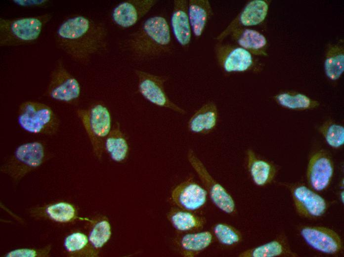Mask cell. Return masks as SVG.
Returning a JSON list of instances; mask_svg holds the SVG:
<instances>
[{"instance_id": "1", "label": "cell", "mask_w": 344, "mask_h": 257, "mask_svg": "<svg viewBox=\"0 0 344 257\" xmlns=\"http://www.w3.org/2000/svg\"><path fill=\"white\" fill-rule=\"evenodd\" d=\"M55 40L57 47L72 60L85 64L107 49L108 31L101 22L75 15L59 25Z\"/></svg>"}, {"instance_id": "2", "label": "cell", "mask_w": 344, "mask_h": 257, "mask_svg": "<svg viewBox=\"0 0 344 257\" xmlns=\"http://www.w3.org/2000/svg\"><path fill=\"white\" fill-rule=\"evenodd\" d=\"M120 48L134 60L140 62L170 53L172 43L167 20L160 15L147 18L121 42Z\"/></svg>"}, {"instance_id": "3", "label": "cell", "mask_w": 344, "mask_h": 257, "mask_svg": "<svg viewBox=\"0 0 344 257\" xmlns=\"http://www.w3.org/2000/svg\"><path fill=\"white\" fill-rule=\"evenodd\" d=\"M52 16L51 13H45L12 19L0 18V46H16L33 43Z\"/></svg>"}, {"instance_id": "4", "label": "cell", "mask_w": 344, "mask_h": 257, "mask_svg": "<svg viewBox=\"0 0 344 257\" xmlns=\"http://www.w3.org/2000/svg\"><path fill=\"white\" fill-rule=\"evenodd\" d=\"M17 120L20 127L35 134L53 135L58 131L60 121L48 105L36 101H26L18 107Z\"/></svg>"}, {"instance_id": "5", "label": "cell", "mask_w": 344, "mask_h": 257, "mask_svg": "<svg viewBox=\"0 0 344 257\" xmlns=\"http://www.w3.org/2000/svg\"><path fill=\"white\" fill-rule=\"evenodd\" d=\"M95 153L100 156L105 140L111 129L112 119L108 108L100 103L77 111Z\"/></svg>"}, {"instance_id": "6", "label": "cell", "mask_w": 344, "mask_h": 257, "mask_svg": "<svg viewBox=\"0 0 344 257\" xmlns=\"http://www.w3.org/2000/svg\"><path fill=\"white\" fill-rule=\"evenodd\" d=\"M46 92L51 99L67 103L76 101L80 96L79 82L67 70L61 59L57 60L51 72Z\"/></svg>"}, {"instance_id": "7", "label": "cell", "mask_w": 344, "mask_h": 257, "mask_svg": "<svg viewBox=\"0 0 344 257\" xmlns=\"http://www.w3.org/2000/svg\"><path fill=\"white\" fill-rule=\"evenodd\" d=\"M134 73L138 81L139 91L147 100L177 113L187 114L184 109L172 101L167 95L164 86L169 79L168 76L157 75L139 69L135 70Z\"/></svg>"}, {"instance_id": "8", "label": "cell", "mask_w": 344, "mask_h": 257, "mask_svg": "<svg viewBox=\"0 0 344 257\" xmlns=\"http://www.w3.org/2000/svg\"><path fill=\"white\" fill-rule=\"evenodd\" d=\"M187 156L188 162L207 189L214 204L226 214L233 213L235 205L231 195L212 176L192 149L188 150Z\"/></svg>"}, {"instance_id": "9", "label": "cell", "mask_w": 344, "mask_h": 257, "mask_svg": "<svg viewBox=\"0 0 344 257\" xmlns=\"http://www.w3.org/2000/svg\"><path fill=\"white\" fill-rule=\"evenodd\" d=\"M214 52L217 64L226 73L245 72L254 65L253 55L238 45L217 42Z\"/></svg>"}, {"instance_id": "10", "label": "cell", "mask_w": 344, "mask_h": 257, "mask_svg": "<svg viewBox=\"0 0 344 257\" xmlns=\"http://www.w3.org/2000/svg\"><path fill=\"white\" fill-rule=\"evenodd\" d=\"M157 0H126L112 9L111 18L119 28L125 29L135 25L158 3Z\"/></svg>"}, {"instance_id": "11", "label": "cell", "mask_w": 344, "mask_h": 257, "mask_svg": "<svg viewBox=\"0 0 344 257\" xmlns=\"http://www.w3.org/2000/svg\"><path fill=\"white\" fill-rule=\"evenodd\" d=\"M268 11V3L264 0H253L248 2L238 15L215 38L217 42H222L234 29L258 25L265 19Z\"/></svg>"}, {"instance_id": "12", "label": "cell", "mask_w": 344, "mask_h": 257, "mask_svg": "<svg viewBox=\"0 0 344 257\" xmlns=\"http://www.w3.org/2000/svg\"><path fill=\"white\" fill-rule=\"evenodd\" d=\"M301 234L310 247L319 252L336 255L342 250V242L339 235L328 228L305 226L301 230Z\"/></svg>"}, {"instance_id": "13", "label": "cell", "mask_w": 344, "mask_h": 257, "mask_svg": "<svg viewBox=\"0 0 344 257\" xmlns=\"http://www.w3.org/2000/svg\"><path fill=\"white\" fill-rule=\"evenodd\" d=\"M208 192L192 179L185 180L177 185L172 190L173 202L180 209L194 211L202 207L206 203Z\"/></svg>"}, {"instance_id": "14", "label": "cell", "mask_w": 344, "mask_h": 257, "mask_svg": "<svg viewBox=\"0 0 344 257\" xmlns=\"http://www.w3.org/2000/svg\"><path fill=\"white\" fill-rule=\"evenodd\" d=\"M333 173V162L326 152L319 151L311 156L308 166L307 178L313 189L320 191L327 188Z\"/></svg>"}, {"instance_id": "15", "label": "cell", "mask_w": 344, "mask_h": 257, "mask_svg": "<svg viewBox=\"0 0 344 257\" xmlns=\"http://www.w3.org/2000/svg\"><path fill=\"white\" fill-rule=\"evenodd\" d=\"M292 195L297 211L307 217H317L326 212L327 205L325 199L304 185L296 187Z\"/></svg>"}, {"instance_id": "16", "label": "cell", "mask_w": 344, "mask_h": 257, "mask_svg": "<svg viewBox=\"0 0 344 257\" xmlns=\"http://www.w3.org/2000/svg\"><path fill=\"white\" fill-rule=\"evenodd\" d=\"M188 3L187 0H174L171 18L174 37L184 49L189 46L192 33L188 17Z\"/></svg>"}, {"instance_id": "17", "label": "cell", "mask_w": 344, "mask_h": 257, "mask_svg": "<svg viewBox=\"0 0 344 257\" xmlns=\"http://www.w3.org/2000/svg\"><path fill=\"white\" fill-rule=\"evenodd\" d=\"M218 109L212 101L205 103L191 117L188 122L189 130L195 134H207L216 127Z\"/></svg>"}, {"instance_id": "18", "label": "cell", "mask_w": 344, "mask_h": 257, "mask_svg": "<svg viewBox=\"0 0 344 257\" xmlns=\"http://www.w3.org/2000/svg\"><path fill=\"white\" fill-rule=\"evenodd\" d=\"M230 35L238 46L247 50L252 55H267L266 39L258 31L247 28H239L232 31Z\"/></svg>"}, {"instance_id": "19", "label": "cell", "mask_w": 344, "mask_h": 257, "mask_svg": "<svg viewBox=\"0 0 344 257\" xmlns=\"http://www.w3.org/2000/svg\"><path fill=\"white\" fill-rule=\"evenodd\" d=\"M45 153L43 144L34 141L23 144L18 146L14 153L15 163H19L18 168H22V173L26 171L36 168L40 166L44 157ZM17 167L11 172L13 173Z\"/></svg>"}, {"instance_id": "20", "label": "cell", "mask_w": 344, "mask_h": 257, "mask_svg": "<svg viewBox=\"0 0 344 257\" xmlns=\"http://www.w3.org/2000/svg\"><path fill=\"white\" fill-rule=\"evenodd\" d=\"M188 13L192 33L198 39L203 35L212 14L208 0H189Z\"/></svg>"}, {"instance_id": "21", "label": "cell", "mask_w": 344, "mask_h": 257, "mask_svg": "<svg viewBox=\"0 0 344 257\" xmlns=\"http://www.w3.org/2000/svg\"><path fill=\"white\" fill-rule=\"evenodd\" d=\"M296 257L290 249L286 237L280 236L276 239L261 246L246 250L239 255L240 257Z\"/></svg>"}, {"instance_id": "22", "label": "cell", "mask_w": 344, "mask_h": 257, "mask_svg": "<svg viewBox=\"0 0 344 257\" xmlns=\"http://www.w3.org/2000/svg\"><path fill=\"white\" fill-rule=\"evenodd\" d=\"M213 238L212 234L209 231L184 235L178 243L181 255L184 257H194L211 244Z\"/></svg>"}, {"instance_id": "23", "label": "cell", "mask_w": 344, "mask_h": 257, "mask_svg": "<svg viewBox=\"0 0 344 257\" xmlns=\"http://www.w3.org/2000/svg\"><path fill=\"white\" fill-rule=\"evenodd\" d=\"M104 147L111 159L115 162H121L127 157L128 143L118 122L115 123L106 137Z\"/></svg>"}, {"instance_id": "24", "label": "cell", "mask_w": 344, "mask_h": 257, "mask_svg": "<svg viewBox=\"0 0 344 257\" xmlns=\"http://www.w3.org/2000/svg\"><path fill=\"white\" fill-rule=\"evenodd\" d=\"M248 167L254 182L262 186L268 183L274 174L273 166L269 162L257 158L252 150L247 152Z\"/></svg>"}, {"instance_id": "25", "label": "cell", "mask_w": 344, "mask_h": 257, "mask_svg": "<svg viewBox=\"0 0 344 257\" xmlns=\"http://www.w3.org/2000/svg\"><path fill=\"white\" fill-rule=\"evenodd\" d=\"M167 218L173 227L180 231H188L201 229L206 219L189 211L172 209L168 213Z\"/></svg>"}, {"instance_id": "26", "label": "cell", "mask_w": 344, "mask_h": 257, "mask_svg": "<svg viewBox=\"0 0 344 257\" xmlns=\"http://www.w3.org/2000/svg\"><path fill=\"white\" fill-rule=\"evenodd\" d=\"M325 72L327 77L336 81L344 71V50L342 43L328 45L324 63Z\"/></svg>"}, {"instance_id": "27", "label": "cell", "mask_w": 344, "mask_h": 257, "mask_svg": "<svg viewBox=\"0 0 344 257\" xmlns=\"http://www.w3.org/2000/svg\"><path fill=\"white\" fill-rule=\"evenodd\" d=\"M275 98L281 106L292 110L313 109L319 105L318 101L300 93L283 92L276 95Z\"/></svg>"}, {"instance_id": "28", "label": "cell", "mask_w": 344, "mask_h": 257, "mask_svg": "<svg viewBox=\"0 0 344 257\" xmlns=\"http://www.w3.org/2000/svg\"><path fill=\"white\" fill-rule=\"evenodd\" d=\"M213 232L218 242L224 245L232 246L242 240L240 232L227 223L215 224L213 227Z\"/></svg>"}, {"instance_id": "29", "label": "cell", "mask_w": 344, "mask_h": 257, "mask_svg": "<svg viewBox=\"0 0 344 257\" xmlns=\"http://www.w3.org/2000/svg\"><path fill=\"white\" fill-rule=\"evenodd\" d=\"M327 144L334 148H338L344 144V128L342 125L328 122L320 128Z\"/></svg>"}, {"instance_id": "30", "label": "cell", "mask_w": 344, "mask_h": 257, "mask_svg": "<svg viewBox=\"0 0 344 257\" xmlns=\"http://www.w3.org/2000/svg\"><path fill=\"white\" fill-rule=\"evenodd\" d=\"M111 234V227L107 220L98 222L91 231L89 241L96 248H100L107 242Z\"/></svg>"}, {"instance_id": "31", "label": "cell", "mask_w": 344, "mask_h": 257, "mask_svg": "<svg viewBox=\"0 0 344 257\" xmlns=\"http://www.w3.org/2000/svg\"><path fill=\"white\" fill-rule=\"evenodd\" d=\"M46 211L52 219L60 222L69 221L75 215V210L72 206L65 203L52 205L47 209Z\"/></svg>"}, {"instance_id": "32", "label": "cell", "mask_w": 344, "mask_h": 257, "mask_svg": "<svg viewBox=\"0 0 344 257\" xmlns=\"http://www.w3.org/2000/svg\"><path fill=\"white\" fill-rule=\"evenodd\" d=\"M88 242L86 236L81 233H75L68 236L64 246L69 252L79 251L84 248Z\"/></svg>"}, {"instance_id": "33", "label": "cell", "mask_w": 344, "mask_h": 257, "mask_svg": "<svg viewBox=\"0 0 344 257\" xmlns=\"http://www.w3.org/2000/svg\"><path fill=\"white\" fill-rule=\"evenodd\" d=\"M16 5L22 7H43L46 5L47 0H13Z\"/></svg>"}, {"instance_id": "34", "label": "cell", "mask_w": 344, "mask_h": 257, "mask_svg": "<svg viewBox=\"0 0 344 257\" xmlns=\"http://www.w3.org/2000/svg\"><path fill=\"white\" fill-rule=\"evenodd\" d=\"M36 253L33 250L22 249L12 251L6 255L8 257H34Z\"/></svg>"}, {"instance_id": "35", "label": "cell", "mask_w": 344, "mask_h": 257, "mask_svg": "<svg viewBox=\"0 0 344 257\" xmlns=\"http://www.w3.org/2000/svg\"><path fill=\"white\" fill-rule=\"evenodd\" d=\"M344 191H342L341 193V199L343 201V203H344Z\"/></svg>"}]
</instances>
